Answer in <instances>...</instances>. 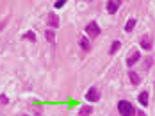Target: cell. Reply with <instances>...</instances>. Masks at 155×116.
<instances>
[{"label":"cell","mask_w":155,"mask_h":116,"mask_svg":"<svg viewBox=\"0 0 155 116\" xmlns=\"http://www.w3.org/2000/svg\"><path fill=\"white\" fill-rule=\"evenodd\" d=\"M118 111H120V114L121 116H136V109H134V105H132L130 102H127V100L118 102Z\"/></svg>","instance_id":"obj_1"},{"label":"cell","mask_w":155,"mask_h":116,"mask_svg":"<svg viewBox=\"0 0 155 116\" xmlns=\"http://www.w3.org/2000/svg\"><path fill=\"white\" fill-rule=\"evenodd\" d=\"M139 47H141V48H144V50H150V48H152V38H150L148 34H144V36L141 38Z\"/></svg>","instance_id":"obj_6"},{"label":"cell","mask_w":155,"mask_h":116,"mask_svg":"<svg viewBox=\"0 0 155 116\" xmlns=\"http://www.w3.org/2000/svg\"><path fill=\"white\" fill-rule=\"evenodd\" d=\"M139 104L143 105V107L148 105V93H146V91H143V93L139 95Z\"/></svg>","instance_id":"obj_11"},{"label":"cell","mask_w":155,"mask_h":116,"mask_svg":"<svg viewBox=\"0 0 155 116\" xmlns=\"http://www.w3.org/2000/svg\"><path fill=\"white\" fill-rule=\"evenodd\" d=\"M120 47H121V43H120V41H114L112 47H110V54H116V52L120 50Z\"/></svg>","instance_id":"obj_15"},{"label":"cell","mask_w":155,"mask_h":116,"mask_svg":"<svg viewBox=\"0 0 155 116\" xmlns=\"http://www.w3.org/2000/svg\"><path fill=\"white\" fill-rule=\"evenodd\" d=\"M4 27H5V22H0V31H2Z\"/></svg>","instance_id":"obj_20"},{"label":"cell","mask_w":155,"mask_h":116,"mask_svg":"<svg viewBox=\"0 0 155 116\" xmlns=\"http://www.w3.org/2000/svg\"><path fill=\"white\" fill-rule=\"evenodd\" d=\"M0 102H2L4 105H7V104H9V98H7L5 95H0Z\"/></svg>","instance_id":"obj_16"},{"label":"cell","mask_w":155,"mask_h":116,"mask_svg":"<svg viewBox=\"0 0 155 116\" xmlns=\"http://www.w3.org/2000/svg\"><path fill=\"white\" fill-rule=\"evenodd\" d=\"M86 100H87V102H98V100H100V91H98L96 88H91V89L86 93Z\"/></svg>","instance_id":"obj_4"},{"label":"cell","mask_w":155,"mask_h":116,"mask_svg":"<svg viewBox=\"0 0 155 116\" xmlns=\"http://www.w3.org/2000/svg\"><path fill=\"white\" fill-rule=\"evenodd\" d=\"M89 114H93V107H89V105H84V107H80L78 116H89Z\"/></svg>","instance_id":"obj_10"},{"label":"cell","mask_w":155,"mask_h":116,"mask_svg":"<svg viewBox=\"0 0 155 116\" xmlns=\"http://www.w3.org/2000/svg\"><path fill=\"white\" fill-rule=\"evenodd\" d=\"M48 25H50V27H57V25H59V16H57L55 13H50V15H48Z\"/></svg>","instance_id":"obj_8"},{"label":"cell","mask_w":155,"mask_h":116,"mask_svg":"<svg viewBox=\"0 0 155 116\" xmlns=\"http://www.w3.org/2000/svg\"><path fill=\"white\" fill-rule=\"evenodd\" d=\"M150 66H152V59L148 57V59H146V63H144V68H150Z\"/></svg>","instance_id":"obj_18"},{"label":"cell","mask_w":155,"mask_h":116,"mask_svg":"<svg viewBox=\"0 0 155 116\" xmlns=\"http://www.w3.org/2000/svg\"><path fill=\"white\" fill-rule=\"evenodd\" d=\"M128 77H130V82L132 84H139V77L136 71H128Z\"/></svg>","instance_id":"obj_14"},{"label":"cell","mask_w":155,"mask_h":116,"mask_svg":"<svg viewBox=\"0 0 155 116\" xmlns=\"http://www.w3.org/2000/svg\"><path fill=\"white\" fill-rule=\"evenodd\" d=\"M80 47H82L84 52H89L91 50V43H89V39L86 36H80Z\"/></svg>","instance_id":"obj_7"},{"label":"cell","mask_w":155,"mask_h":116,"mask_svg":"<svg viewBox=\"0 0 155 116\" xmlns=\"http://www.w3.org/2000/svg\"><path fill=\"white\" fill-rule=\"evenodd\" d=\"M23 39H29V41H32V43H36L38 41V38H36V34L32 32V31H29V32H25L23 36H21Z\"/></svg>","instance_id":"obj_13"},{"label":"cell","mask_w":155,"mask_h":116,"mask_svg":"<svg viewBox=\"0 0 155 116\" xmlns=\"http://www.w3.org/2000/svg\"><path fill=\"white\" fill-rule=\"evenodd\" d=\"M139 59H141V54L137 52V50H132V52L128 54V57H127V66L132 68L136 63H137V61H139Z\"/></svg>","instance_id":"obj_3"},{"label":"cell","mask_w":155,"mask_h":116,"mask_svg":"<svg viewBox=\"0 0 155 116\" xmlns=\"http://www.w3.org/2000/svg\"><path fill=\"white\" fill-rule=\"evenodd\" d=\"M136 116H146V114H144L143 111H137V113H136Z\"/></svg>","instance_id":"obj_19"},{"label":"cell","mask_w":155,"mask_h":116,"mask_svg":"<svg viewBox=\"0 0 155 116\" xmlns=\"http://www.w3.org/2000/svg\"><path fill=\"white\" fill-rule=\"evenodd\" d=\"M86 32L89 38H98L100 36V27H98V23L96 22H89L87 25H86Z\"/></svg>","instance_id":"obj_2"},{"label":"cell","mask_w":155,"mask_h":116,"mask_svg":"<svg viewBox=\"0 0 155 116\" xmlns=\"http://www.w3.org/2000/svg\"><path fill=\"white\" fill-rule=\"evenodd\" d=\"M134 27H136V18H130V20L125 23V32H132Z\"/></svg>","instance_id":"obj_9"},{"label":"cell","mask_w":155,"mask_h":116,"mask_svg":"<svg viewBox=\"0 0 155 116\" xmlns=\"http://www.w3.org/2000/svg\"><path fill=\"white\" fill-rule=\"evenodd\" d=\"M120 5H121V2H120V0H109V2H107V13L114 15V13L120 9Z\"/></svg>","instance_id":"obj_5"},{"label":"cell","mask_w":155,"mask_h":116,"mask_svg":"<svg viewBox=\"0 0 155 116\" xmlns=\"http://www.w3.org/2000/svg\"><path fill=\"white\" fill-rule=\"evenodd\" d=\"M64 4H66V2H64V0H57V2H55V7H57V9H59V7H62V5H64Z\"/></svg>","instance_id":"obj_17"},{"label":"cell","mask_w":155,"mask_h":116,"mask_svg":"<svg viewBox=\"0 0 155 116\" xmlns=\"http://www.w3.org/2000/svg\"><path fill=\"white\" fill-rule=\"evenodd\" d=\"M45 38H47L48 41H50V43H52V45H54V43H55V32H54V31H52V29H48L47 32H45Z\"/></svg>","instance_id":"obj_12"}]
</instances>
